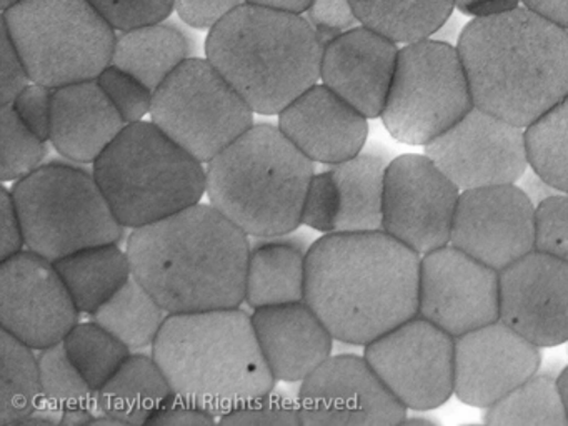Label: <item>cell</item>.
<instances>
[{"label":"cell","instance_id":"cell-5","mask_svg":"<svg viewBox=\"0 0 568 426\" xmlns=\"http://www.w3.org/2000/svg\"><path fill=\"white\" fill-rule=\"evenodd\" d=\"M205 53L254 113L278 115L321 79L324 45L302 13L244 3L209 30Z\"/></svg>","mask_w":568,"mask_h":426},{"label":"cell","instance_id":"cell-40","mask_svg":"<svg viewBox=\"0 0 568 426\" xmlns=\"http://www.w3.org/2000/svg\"><path fill=\"white\" fill-rule=\"evenodd\" d=\"M535 250L568 262V193H555L535 206Z\"/></svg>","mask_w":568,"mask_h":426},{"label":"cell","instance_id":"cell-53","mask_svg":"<svg viewBox=\"0 0 568 426\" xmlns=\"http://www.w3.org/2000/svg\"><path fill=\"white\" fill-rule=\"evenodd\" d=\"M558 386H560L561 398H564L565 409H567L568 416V366L561 369L560 375L557 378Z\"/></svg>","mask_w":568,"mask_h":426},{"label":"cell","instance_id":"cell-51","mask_svg":"<svg viewBox=\"0 0 568 426\" xmlns=\"http://www.w3.org/2000/svg\"><path fill=\"white\" fill-rule=\"evenodd\" d=\"M517 185L527 193L528 199L531 200L535 206L538 203L544 202L548 196L555 195L558 193L557 189L550 185L547 180L541 179L540 175L534 172V170L528 166L527 172L524 173L520 180H518Z\"/></svg>","mask_w":568,"mask_h":426},{"label":"cell","instance_id":"cell-8","mask_svg":"<svg viewBox=\"0 0 568 426\" xmlns=\"http://www.w3.org/2000/svg\"><path fill=\"white\" fill-rule=\"evenodd\" d=\"M2 27L32 82L51 89L98 79L118 40L89 0H21L2 10Z\"/></svg>","mask_w":568,"mask_h":426},{"label":"cell","instance_id":"cell-37","mask_svg":"<svg viewBox=\"0 0 568 426\" xmlns=\"http://www.w3.org/2000/svg\"><path fill=\"white\" fill-rule=\"evenodd\" d=\"M0 176L4 182H18L41 166L48 146L16 112L14 106H0Z\"/></svg>","mask_w":568,"mask_h":426},{"label":"cell","instance_id":"cell-49","mask_svg":"<svg viewBox=\"0 0 568 426\" xmlns=\"http://www.w3.org/2000/svg\"><path fill=\"white\" fill-rule=\"evenodd\" d=\"M518 2L520 0H455V7L465 16L481 19L517 9Z\"/></svg>","mask_w":568,"mask_h":426},{"label":"cell","instance_id":"cell-16","mask_svg":"<svg viewBox=\"0 0 568 426\" xmlns=\"http://www.w3.org/2000/svg\"><path fill=\"white\" fill-rule=\"evenodd\" d=\"M418 315L465 335L500 320V272L448 245L422 255Z\"/></svg>","mask_w":568,"mask_h":426},{"label":"cell","instance_id":"cell-39","mask_svg":"<svg viewBox=\"0 0 568 426\" xmlns=\"http://www.w3.org/2000/svg\"><path fill=\"white\" fill-rule=\"evenodd\" d=\"M222 425H302L298 399L271 389L221 416Z\"/></svg>","mask_w":568,"mask_h":426},{"label":"cell","instance_id":"cell-11","mask_svg":"<svg viewBox=\"0 0 568 426\" xmlns=\"http://www.w3.org/2000/svg\"><path fill=\"white\" fill-rule=\"evenodd\" d=\"M151 119L209 163L254 125V110L207 59L191 57L155 90Z\"/></svg>","mask_w":568,"mask_h":426},{"label":"cell","instance_id":"cell-24","mask_svg":"<svg viewBox=\"0 0 568 426\" xmlns=\"http://www.w3.org/2000/svg\"><path fill=\"white\" fill-rule=\"evenodd\" d=\"M125 126L98 79L54 89L49 140L65 159L94 163Z\"/></svg>","mask_w":568,"mask_h":426},{"label":"cell","instance_id":"cell-54","mask_svg":"<svg viewBox=\"0 0 568 426\" xmlns=\"http://www.w3.org/2000/svg\"><path fill=\"white\" fill-rule=\"evenodd\" d=\"M407 423H412V425H434V419L432 418H405L404 425H407Z\"/></svg>","mask_w":568,"mask_h":426},{"label":"cell","instance_id":"cell-43","mask_svg":"<svg viewBox=\"0 0 568 426\" xmlns=\"http://www.w3.org/2000/svg\"><path fill=\"white\" fill-rule=\"evenodd\" d=\"M52 95L54 89L34 82L11 103L22 122L45 142L51 139Z\"/></svg>","mask_w":568,"mask_h":426},{"label":"cell","instance_id":"cell-35","mask_svg":"<svg viewBox=\"0 0 568 426\" xmlns=\"http://www.w3.org/2000/svg\"><path fill=\"white\" fill-rule=\"evenodd\" d=\"M528 166L568 193V95L525 129Z\"/></svg>","mask_w":568,"mask_h":426},{"label":"cell","instance_id":"cell-25","mask_svg":"<svg viewBox=\"0 0 568 426\" xmlns=\"http://www.w3.org/2000/svg\"><path fill=\"white\" fill-rule=\"evenodd\" d=\"M174 395L154 356L131 355L98 392L102 415L122 425H149Z\"/></svg>","mask_w":568,"mask_h":426},{"label":"cell","instance_id":"cell-45","mask_svg":"<svg viewBox=\"0 0 568 426\" xmlns=\"http://www.w3.org/2000/svg\"><path fill=\"white\" fill-rule=\"evenodd\" d=\"M307 19L318 33L337 37L361 26L351 0H312Z\"/></svg>","mask_w":568,"mask_h":426},{"label":"cell","instance_id":"cell-56","mask_svg":"<svg viewBox=\"0 0 568 426\" xmlns=\"http://www.w3.org/2000/svg\"><path fill=\"white\" fill-rule=\"evenodd\" d=\"M568 30V29H567Z\"/></svg>","mask_w":568,"mask_h":426},{"label":"cell","instance_id":"cell-14","mask_svg":"<svg viewBox=\"0 0 568 426\" xmlns=\"http://www.w3.org/2000/svg\"><path fill=\"white\" fill-rule=\"evenodd\" d=\"M79 313L54 262L31 250L0 260V325L19 342L34 349L58 345Z\"/></svg>","mask_w":568,"mask_h":426},{"label":"cell","instance_id":"cell-2","mask_svg":"<svg viewBox=\"0 0 568 426\" xmlns=\"http://www.w3.org/2000/svg\"><path fill=\"white\" fill-rule=\"evenodd\" d=\"M247 236L212 203H195L134 229L132 273L169 315L237 308L245 300Z\"/></svg>","mask_w":568,"mask_h":426},{"label":"cell","instance_id":"cell-34","mask_svg":"<svg viewBox=\"0 0 568 426\" xmlns=\"http://www.w3.org/2000/svg\"><path fill=\"white\" fill-rule=\"evenodd\" d=\"M484 422L494 426H568L557 378L535 373L500 402L485 408Z\"/></svg>","mask_w":568,"mask_h":426},{"label":"cell","instance_id":"cell-1","mask_svg":"<svg viewBox=\"0 0 568 426\" xmlns=\"http://www.w3.org/2000/svg\"><path fill=\"white\" fill-rule=\"evenodd\" d=\"M420 258L385 230L327 233L307 252L305 302L335 339L367 346L418 316Z\"/></svg>","mask_w":568,"mask_h":426},{"label":"cell","instance_id":"cell-20","mask_svg":"<svg viewBox=\"0 0 568 426\" xmlns=\"http://www.w3.org/2000/svg\"><path fill=\"white\" fill-rule=\"evenodd\" d=\"M500 320L540 348L568 342V262L534 252L500 272Z\"/></svg>","mask_w":568,"mask_h":426},{"label":"cell","instance_id":"cell-9","mask_svg":"<svg viewBox=\"0 0 568 426\" xmlns=\"http://www.w3.org/2000/svg\"><path fill=\"white\" fill-rule=\"evenodd\" d=\"M31 252L58 262L89 246L119 243L125 226L94 173L68 163L41 165L12 189Z\"/></svg>","mask_w":568,"mask_h":426},{"label":"cell","instance_id":"cell-28","mask_svg":"<svg viewBox=\"0 0 568 426\" xmlns=\"http://www.w3.org/2000/svg\"><path fill=\"white\" fill-rule=\"evenodd\" d=\"M387 160L378 153H364L332 165L341 193L337 232L384 230V193Z\"/></svg>","mask_w":568,"mask_h":426},{"label":"cell","instance_id":"cell-46","mask_svg":"<svg viewBox=\"0 0 568 426\" xmlns=\"http://www.w3.org/2000/svg\"><path fill=\"white\" fill-rule=\"evenodd\" d=\"M245 0H175V13L194 29L211 30Z\"/></svg>","mask_w":568,"mask_h":426},{"label":"cell","instance_id":"cell-19","mask_svg":"<svg viewBox=\"0 0 568 426\" xmlns=\"http://www.w3.org/2000/svg\"><path fill=\"white\" fill-rule=\"evenodd\" d=\"M540 346L497 320L455 338L454 395L488 408L540 368Z\"/></svg>","mask_w":568,"mask_h":426},{"label":"cell","instance_id":"cell-44","mask_svg":"<svg viewBox=\"0 0 568 426\" xmlns=\"http://www.w3.org/2000/svg\"><path fill=\"white\" fill-rule=\"evenodd\" d=\"M0 102L9 105L18 99L19 93L31 85V75L24 60L19 55L18 49L12 43L8 30L0 29Z\"/></svg>","mask_w":568,"mask_h":426},{"label":"cell","instance_id":"cell-30","mask_svg":"<svg viewBox=\"0 0 568 426\" xmlns=\"http://www.w3.org/2000/svg\"><path fill=\"white\" fill-rule=\"evenodd\" d=\"M361 26L397 43L430 39L442 29L455 0H351Z\"/></svg>","mask_w":568,"mask_h":426},{"label":"cell","instance_id":"cell-41","mask_svg":"<svg viewBox=\"0 0 568 426\" xmlns=\"http://www.w3.org/2000/svg\"><path fill=\"white\" fill-rule=\"evenodd\" d=\"M341 215V193L331 170L315 173L305 193L301 223L318 232H337Z\"/></svg>","mask_w":568,"mask_h":426},{"label":"cell","instance_id":"cell-26","mask_svg":"<svg viewBox=\"0 0 568 426\" xmlns=\"http://www.w3.org/2000/svg\"><path fill=\"white\" fill-rule=\"evenodd\" d=\"M191 40L184 30L162 20L121 32L115 40L112 65L131 73L155 92L191 59Z\"/></svg>","mask_w":568,"mask_h":426},{"label":"cell","instance_id":"cell-13","mask_svg":"<svg viewBox=\"0 0 568 426\" xmlns=\"http://www.w3.org/2000/svg\"><path fill=\"white\" fill-rule=\"evenodd\" d=\"M462 190L430 156L407 153L388 163L384 230L418 255L450 243Z\"/></svg>","mask_w":568,"mask_h":426},{"label":"cell","instance_id":"cell-15","mask_svg":"<svg viewBox=\"0 0 568 426\" xmlns=\"http://www.w3.org/2000/svg\"><path fill=\"white\" fill-rule=\"evenodd\" d=\"M425 155L462 192L517 183L528 170L525 129L475 105L447 132L427 143Z\"/></svg>","mask_w":568,"mask_h":426},{"label":"cell","instance_id":"cell-47","mask_svg":"<svg viewBox=\"0 0 568 426\" xmlns=\"http://www.w3.org/2000/svg\"><path fill=\"white\" fill-rule=\"evenodd\" d=\"M24 245V229H22L21 216L16 209L12 192L2 189V193H0V260L18 255Z\"/></svg>","mask_w":568,"mask_h":426},{"label":"cell","instance_id":"cell-27","mask_svg":"<svg viewBox=\"0 0 568 426\" xmlns=\"http://www.w3.org/2000/svg\"><path fill=\"white\" fill-rule=\"evenodd\" d=\"M307 252L294 242L261 243L251 250L245 302L252 308L305 302Z\"/></svg>","mask_w":568,"mask_h":426},{"label":"cell","instance_id":"cell-10","mask_svg":"<svg viewBox=\"0 0 568 426\" xmlns=\"http://www.w3.org/2000/svg\"><path fill=\"white\" fill-rule=\"evenodd\" d=\"M474 106L457 47L425 39L398 52L382 120L395 140L425 146Z\"/></svg>","mask_w":568,"mask_h":426},{"label":"cell","instance_id":"cell-12","mask_svg":"<svg viewBox=\"0 0 568 426\" xmlns=\"http://www.w3.org/2000/svg\"><path fill=\"white\" fill-rule=\"evenodd\" d=\"M364 356L407 409L428 412L454 395L455 338L424 316L368 343Z\"/></svg>","mask_w":568,"mask_h":426},{"label":"cell","instance_id":"cell-48","mask_svg":"<svg viewBox=\"0 0 568 426\" xmlns=\"http://www.w3.org/2000/svg\"><path fill=\"white\" fill-rule=\"evenodd\" d=\"M214 423L215 416L212 413L174 392L149 425H214Z\"/></svg>","mask_w":568,"mask_h":426},{"label":"cell","instance_id":"cell-7","mask_svg":"<svg viewBox=\"0 0 568 426\" xmlns=\"http://www.w3.org/2000/svg\"><path fill=\"white\" fill-rule=\"evenodd\" d=\"M92 173L119 222L132 230L201 203L207 193L204 163L152 120L129 123Z\"/></svg>","mask_w":568,"mask_h":426},{"label":"cell","instance_id":"cell-17","mask_svg":"<svg viewBox=\"0 0 568 426\" xmlns=\"http://www.w3.org/2000/svg\"><path fill=\"white\" fill-rule=\"evenodd\" d=\"M297 399L302 425L395 426L407 418V408L365 356L325 359L302 382Z\"/></svg>","mask_w":568,"mask_h":426},{"label":"cell","instance_id":"cell-6","mask_svg":"<svg viewBox=\"0 0 568 426\" xmlns=\"http://www.w3.org/2000/svg\"><path fill=\"white\" fill-rule=\"evenodd\" d=\"M314 162L282 132L258 123L207 163V195L247 235H287L301 225Z\"/></svg>","mask_w":568,"mask_h":426},{"label":"cell","instance_id":"cell-38","mask_svg":"<svg viewBox=\"0 0 568 426\" xmlns=\"http://www.w3.org/2000/svg\"><path fill=\"white\" fill-rule=\"evenodd\" d=\"M109 100L114 103L122 119L129 123L142 122L148 113H151L152 99L154 92L149 89L141 80L135 79L125 70L115 65H109L101 75L98 77Z\"/></svg>","mask_w":568,"mask_h":426},{"label":"cell","instance_id":"cell-32","mask_svg":"<svg viewBox=\"0 0 568 426\" xmlns=\"http://www.w3.org/2000/svg\"><path fill=\"white\" fill-rule=\"evenodd\" d=\"M165 313L161 303L132 275L118 293L92 313V320L132 349L154 345L164 325Z\"/></svg>","mask_w":568,"mask_h":426},{"label":"cell","instance_id":"cell-55","mask_svg":"<svg viewBox=\"0 0 568 426\" xmlns=\"http://www.w3.org/2000/svg\"><path fill=\"white\" fill-rule=\"evenodd\" d=\"M21 2V0H0V7L2 10L9 9V7L14 6V3Z\"/></svg>","mask_w":568,"mask_h":426},{"label":"cell","instance_id":"cell-52","mask_svg":"<svg viewBox=\"0 0 568 426\" xmlns=\"http://www.w3.org/2000/svg\"><path fill=\"white\" fill-rule=\"evenodd\" d=\"M245 2L267 7V9L285 10V12L305 13L312 0H245Z\"/></svg>","mask_w":568,"mask_h":426},{"label":"cell","instance_id":"cell-29","mask_svg":"<svg viewBox=\"0 0 568 426\" xmlns=\"http://www.w3.org/2000/svg\"><path fill=\"white\" fill-rule=\"evenodd\" d=\"M81 313H94L128 283L131 258L118 243L89 246L54 262Z\"/></svg>","mask_w":568,"mask_h":426},{"label":"cell","instance_id":"cell-18","mask_svg":"<svg viewBox=\"0 0 568 426\" xmlns=\"http://www.w3.org/2000/svg\"><path fill=\"white\" fill-rule=\"evenodd\" d=\"M450 243L501 272L534 252L535 205L517 183L464 190Z\"/></svg>","mask_w":568,"mask_h":426},{"label":"cell","instance_id":"cell-21","mask_svg":"<svg viewBox=\"0 0 568 426\" xmlns=\"http://www.w3.org/2000/svg\"><path fill=\"white\" fill-rule=\"evenodd\" d=\"M397 42L358 26L324 49L321 80L367 119L381 116L397 70Z\"/></svg>","mask_w":568,"mask_h":426},{"label":"cell","instance_id":"cell-22","mask_svg":"<svg viewBox=\"0 0 568 426\" xmlns=\"http://www.w3.org/2000/svg\"><path fill=\"white\" fill-rule=\"evenodd\" d=\"M278 126L312 162L327 165L358 155L368 135L367 116L324 83H315L282 110Z\"/></svg>","mask_w":568,"mask_h":426},{"label":"cell","instance_id":"cell-42","mask_svg":"<svg viewBox=\"0 0 568 426\" xmlns=\"http://www.w3.org/2000/svg\"><path fill=\"white\" fill-rule=\"evenodd\" d=\"M119 32L168 20L175 0H89Z\"/></svg>","mask_w":568,"mask_h":426},{"label":"cell","instance_id":"cell-4","mask_svg":"<svg viewBox=\"0 0 568 426\" xmlns=\"http://www.w3.org/2000/svg\"><path fill=\"white\" fill-rule=\"evenodd\" d=\"M152 356L178 395L214 416L274 389L272 375L244 310L169 315Z\"/></svg>","mask_w":568,"mask_h":426},{"label":"cell","instance_id":"cell-33","mask_svg":"<svg viewBox=\"0 0 568 426\" xmlns=\"http://www.w3.org/2000/svg\"><path fill=\"white\" fill-rule=\"evenodd\" d=\"M42 398L49 413L62 416V423H94L92 409L99 408L98 392L85 382L65 353L64 345L49 346L39 355Z\"/></svg>","mask_w":568,"mask_h":426},{"label":"cell","instance_id":"cell-3","mask_svg":"<svg viewBox=\"0 0 568 426\" xmlns=\"http://www.w3.org/2000/svg\"><path fill=\"white\" fill-rule=\"evenodd\" d=\"M457 50L474 105L521 129L568 95V30L527 7L471 20Z\"/></svg>","mask_w":568,"mask_h":426},{"label":"cell","instance_id":"cell-31","mask_svg":"<svg viewBox=\"0 0 568 426\" xmlns=\"http://www.w3.org/2000/svg\"><path fill=\"white\" fill-rule=\"evenodd\" d=\"M31 346L2 329L0 336V426L28 423L44 406L41 366Z\"/></svg>","mask_w":568,"mask_h":426},{"label":"cell","instance_id":"cell-36","mask_svg":"<svg viewBox=\"0 0 568 426\" xmlns=\"http://www.w3.org/2000/svg\"><path fill=\"white\" fill-rule=\"evenodd\" d=\"M62 345L75 368L95 392H99L132 355L131 348L124 342L102 328L94 320L91 323H78L65 336Z\"/></svg>","mask_w":568,"mask_h":426},{"label":"cell","instance_id":"cell-50","mask_svg":"<svg viewBox=\"0 0 568 426\" xmlns=\"http://www.w3.org/2000/svg\"><path fill=\"white\" fill-rule=\"evenodd\" d=\"M527 9L568 29V0H521Z\"/></svg>","mask_w":568,"mask_h":426},{"label":"cell","instance_id":"cell-23","mask_svg":"<svg viewBox=\"0 0 568 426\" xmlns=\"http://www.w3.org/2000/svg\"><path fill=\"white\" fill-rule=\"evenodd\" d=\"M252 323L275 379L304 382L331 358L335 338L307 302L255 308Z\"/></svg>","mask_w":568,"mask_h":426}]
</instances>
